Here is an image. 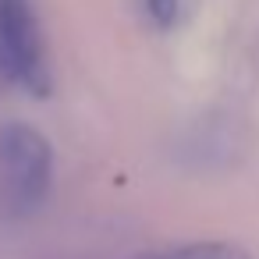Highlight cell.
<instances>
[{
	"mask_svg": "<svg viewBox=\"0 0 259 259\" xmlns=\"http://www.w3.org/2000/svg\"><path fill=\"white\" fill-rule=\"evenodd\" d=\"M142 4H146V15H149L160 29L174 25V18H178V0H142Z\"/></svg>",
	"mask_w": 259,
	"mask_h": 259,
	"instance_id": "obj_4",
	"label": "cell"
},
{
	"mask_svg": "<svg viewBox=\"0 0 259 259\" xmlns=\"http://www.w3.org/2000/svg\"><path fill=\"white\" fill-rule=\"evenodd\" d=\"M135 259H252L241 245L234 241H181V245H163V248H149Z\"/></svg>",
	"mask_w": 259,
	"mask_h": 259,
	"instance_id": "obj_3",
	"label": "cell"
},
{
	"mask_svg": "<svg viewBox=\"0 0 259 259\" xmlns=\"http://www.w3.org/2000/svg\"><path fill=\"white\" fill-rule=\"evenodd\" d=\"M0 75L32 96H47L50 68L32 0H0Z\"/></svg>",
	"mask_w": 259,
	"mask_h": 259,
	"instance_id": "obj_2",
	"label": "cell"
},
{
	"mask_svg": "<svg viewBox=\"0 0 259 259\" xmlns=\"http://www.w3.org/2000/svg\"><path fill=\"white\" fill-rule=\"evenodd\" d=\"M54 185L50 139L22 121L0 128V206L11 217L36 213Z\"/></svg>",
	"mask_w": 259,
	"mask_h": 259,
	"instance_id": "obj_1",
	"label": "cell"
}]
</instances>
